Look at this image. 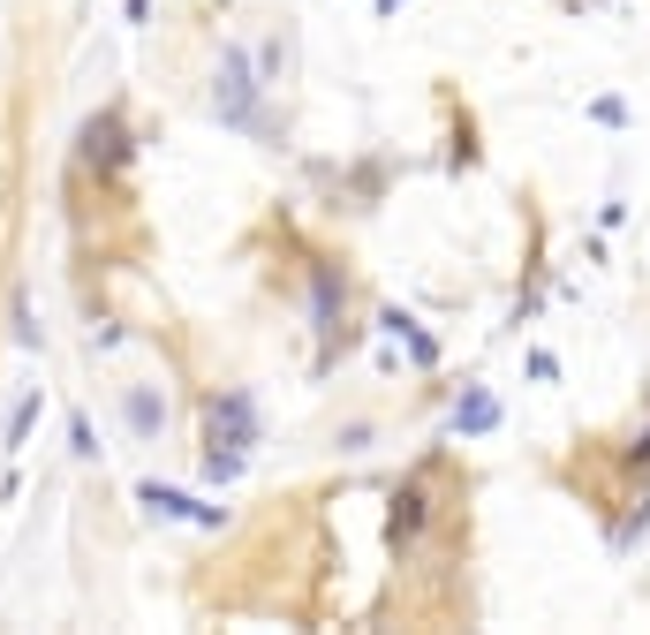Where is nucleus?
Listing matches in <instances>:
<instances>
[{"instance_id":"nucleus-1","label":"nucleus","mask_w":650,"mask_h":635,"mask_svg":"<svg viewBox=\"0 0 650 635\" xmlns=\"http://www.w3.org/2000/svg\"><path fill=\"white\" fill-rule=\"evenodd\" d=\"M84 167H99V174H121V167H129V129H121V114L84 121Z\"/></svg>"},{"instance_id":"nucleus-2","label":"nucleus","mask_w":650,"mask_h":635,"mask_svg":"<svg viewBox=\"0 0 650 635\" xmlns=\"http://www.w3.org/2000/svg\"><path fill=\"white\" fill-rule=\"evenodd\" d=\"M227 439V462H242V447H250V401L242 394H227V401H212V447Z\"/></svg>"},{"instance_id":"nucleus-3","label":"nucleus","mask_w":650,"mask_h":635,"mask_svg":"<svg viewBox=\"0 0 650 635\" xmlns=\"http://www.w3.org/2000/svg\"><path fill=\"white\" fill-rule=\"evenodd\" d=\"M220 84H227V91H220V114H227V121H250V91H257V84L242 76V53H235V46L220 53Z\"/></svg>"},{"instance_id":"nucleus-4","label":"nucleus","mask_w":650,"mask_h":635,"mask_svg":"<svg viewBox=\"0 0 650 635\" xmlns=\"http://www.w3.org/2000/svg\"><path fill=\"white\" fill-rule=\"evenodd\" d=\"M129 424H137V431H144V439H152V431H159V424H167V401H159V394H152V386H129Z\"/></svg>"},{"instance_id":"nucleus-5","label":"nucleus","mask_w":650,"mask_h":635,"mask_svg":"<svg viewBox=\"0 0 650 635\" xmlns=\"http://www.w3.org/2000/svg\"><path fill=\"white\" fill-rule=\"evenodd\" d=\"M31 424H38V394H23V401H16V416H8V454L31 439Z\"/></svg>"},{"instance_id":"nucleus-6","label":"nucleus","mask_w":650,"mask_h":635,"mask_svg":"<svg viewBox=\"0 0 650 635\" xmlns=\"http://www.w3.org/2000/svg\"><path fill=\"white\" fill-rule=\"evenodd\" d=\"M8 326H16L23 348H38V326H31V303H23V295H16V310H8Z\"/></svg>"},{"instance_id":"nucleus-7","label":"nucleus","mask_w":650,"mask_h":635,"mask_svg":"<svg viewBox=\"0 0 650 635\" xmlns=\"http://www.w3.org/2000/svg\"><path fill=\"white\" fill-rule=\"evenodd\" d=\"M69 447L84 454V462H91V454H99V439H91V424H84V416H76V424H69Z\"/></svg>"}]
</instances>
